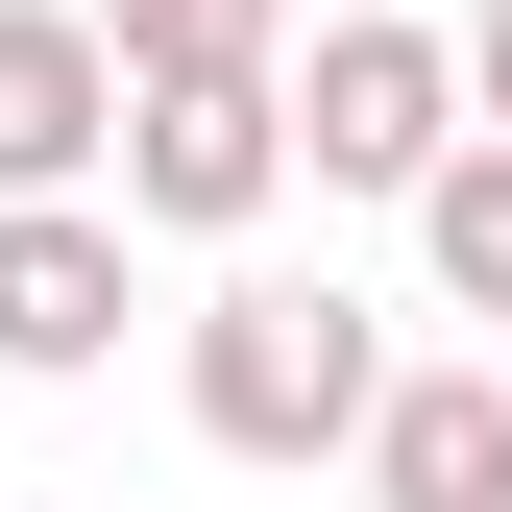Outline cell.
<instances>
[{"instance_id": "cell-5", "label": "cell", "mask_w": 512, "mask_h": 512, "mask_svg": "<svg viewBox=\"0 0 512 512\" xmlns=\"http://www.w3.org/2000/svg\"><path fill=\"white\" fill-rule=\"evenodd\" d=\"M98 147H122L98 25H74V0H0V220H25V196H98Z\"/></svg>"}, {"instance_id": "cell-3", "label": "cell", "mask_w": 512, "mask_h": 512, "mask_svg": "<svg viewBox=\"0 0 512 512\" xmlns=\"http://www.w3.org/2000/svg\"><path fill=\"white\" fill-rule=\"evenodd\" d=\"M122 220H171V244H244L293 196V122H269V74H196V98H122Z\"/></svg>"}, {"instance_id": "cell-2", "label": "cell", "mask_w": 512, "mask_h": 512, "mask_svg": "<svg viewBox=\"0 0 512 512\" xmlns=\"http://www.w3.org/2000/svg\"><path fill=\"white\" fill-rule=\"evenodd\" d=\"M293 171H342V196H439V147H464V49L439 25H317V74H269Z\"/></svg>"}, {"instance_id": "cell-9", "label": "cell", "mask_w": 512, "mask_h": 512, "mask_svg": "<svg viewBox=\"0 0 512 512\" xmlns=\"http://www.w3.org/2000/svg\"><path fill=\"white\" fill-rule=\"evenodd\" d=\"M464 147H512V0L464 25Z\"/></svg>"}, {"instance_id": "cell-4", "label": "cell", "mask_w": 512, "mask_h": 512, "mask_svg": "<svg viewBox=\"0 0 512 512\" xmlns=\"http://www.w3.org/2000/svg\"><path fill=\"white\" fill-rule=\"evenodd\" d=\"M122 317H147V269H122L98 196H25V220H0V366L74 391V366H122Z\"/></svg>"}, {"instance_id": "cell-6", "label": "cell", "mask_w": 512, "mask_h": 512, "mask_svg": "<svg viewBox=\"0 0 512 512\" xmlns=\"http://www.w3.org/2000/svg\"><path fill=\"white\" fill-rule=\"evenodd\" d=\"M366 512H512V366H391Z\"/></svg>"}, {"instance_id": "cell-10", "label": "cell", "mask_w": 512, "mask_h": 512, "mask_svg": "<svg viewBox=\"0 0 512 512\" xmlns=\"http://www.w3.org/2000/svg\"><path fill=\"white\" fill-rule=\"evenodd\" d=\"M342 25H391V0H342Z\"/></svg>"}, {"instance_id": "cell-7", "label": "cell", "mask_w": 512, "mask_h": 512, "mask_svg": "<svg viewBox=\"0 0 512 512\" xmlns=\"http://www.w3.org/2000/svg\"><path fill=\"white\" fill-rule=\"evenodd\" d=\"M74 25H98V74H122V98H196V74H269L293 0H74Z\"/></svg>"}, {"instance_id": "cell-1", "label": "cell", "mask_w": 512, "mask_h": 512, "mask_svg": "<svg viewBox=\"0 0 512 512\" xmlns=\"http://www.w3.org/2000/svg\"><path fill=\"white\" fill-rule=\"evenodd\" d=\"M171 391H196V439H220V464H366V415H391V342H366V293L244 269V293H196Z\"/></svg>"}, {"instance_id": "cell-8", "label": "cell", "mask_w": 512, "mask_h": 512, "mask_svg": "<svg viewBox=\"0 0 512 512\" xmlns=\"http://www.w3.org/2000/svg\"><path fill=\"white\" fill-rule=\"evenodd\" d=\"M415 244H439V293H464V317H512V147H439Z\"/></svg>"}]
</instances>
